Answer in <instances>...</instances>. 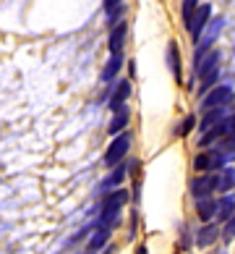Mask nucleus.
Wrapping results in <instances>:
<instances>
[{
  "label": "nucleus",
  "instance_id": "nucleus-1",
  "mask_svg": "<svg viewBox=\"0 0 235 254\" xmlns=\"http://www.w3.org/2000/svg\"><path fill=\"white\" fill-rule=\"evenodd\" d=\"M222 26H225V18L220 16V18H212L209 24H206V29H204V34H201V40L196 42V53H193V63H199L206 53H209V48H212V42L220 37V32H222Z\"/></svg>",
  "mask_w": 235,
  "mask_h": 254
},
{
  "label": "nucleus",
  "instance_id": "nucleus-2",
  "mask_svg": "<svg viewBox=\"0 0 235 254\" xmlns=\"http://www.w3.org/2000/svg\"><path fill=\"white\" fill-rule=\"evenodd\" d=\"M225 163H228V155L220 152V149H212V152H201V155H196L193 168H196L199 173H212V171H222Z\"/></svg>",
  "mask_w": 235,
  "mask_h": 254
},
{
  "label": "nucleus",
  "instance_id": "nucleus-3",
  "mask_svg": "<svg viewBox=\"0 0 235 254\" xmlns=\"http://www.w3.org/2000/svg\"><path fill=\"white\" fill-rule=\"evenodd\" d=\"M131 149V134H120L112 139V144L107 147V152H105V165L107 168H115L120 160L126 157V152Z\"/></svg>",
  "mask_w": 235,
  "mask_h": 254
},
{
  "label": "nucleus",
  "instance_id": "nucleus-4",
  "mask_svg": "<svg viewBox=\"0 0 235 254\" xmlns=\"http://www.w3.org/2000/svg\"><path fill=\"white\" fill-rule=\"evenodd\" d=\"M235 97V92L228 87V84H222V87H214L209 95H204V102H201V108L204 110H214V108H225V105H230Z\"/></svg>",
  "mask_w": 235,
  "mask_h": 254
},
{
  "label": "nucleus",
  "instance_id": "nucleus-5",
  "mask_svg": "<svg viewBox=\"0 0 235 254\" xmlns=\"http://www.w3.org/2000/svg\"><path fill=\"white\" fill-rule=\"evenodd\" d=\"M214 189H217V176H212V173H204V176H199V178L191 181V194L196 196V202L206 199Z\"/></svg>",
  "mask_w": 235,
  "mask_h": 254
},
{
  "label": "nucleus",
  "instance_id": "nucleus-6",
  "mask_svg": "<svg viewBox=\"0 0 235 254\" xmlns=\"http://www.w3.org/2000/svg\"><path fill=\"white\" fill-rule=\"evenodd\" d=\"M209 16H212V5H199V11H196V16H193V24H191V29H188L196 42H199V37L204 34L206 24H209Z\"/></svg>",
  "mask_w": 235,
  "mask_h": 254
},
{
  "label": "nucleus",
  "instance_id": "nucleus-7",
  "mask_svg": "<svg viewBox=\"0 0 235 254\" xmlns=\"http://www.w3.org/2000/svg\"><path fill=\"white\" fill-rule=\"evenodd\" d=\"M128 202V191L126 189H115L105 196V202H102V215L107 212H120V207Z\"/></svg>",
  "mask_w": 235,
  "mask_h": 254
},
{
  "label": "nucleus",
  "instance_id": "nucleus-8",
  "mask_svg": "<svg viewBox=\"0 0 235 254\" xmlns=\"http://www.w3.org/2000/svg\"><path fill=\"white\" fill-rule=\"evenodd\" d=\"M230 118V113L225 110V108H214V110H206V116L201 118V124H199V131H212L214 126H220L222 121H228Z\"/></svg>",
  "mask_w": 235,
  "mask_h": 254
},
{
  "label": "nucleus",
  "instance_id": "nucleus-9",
  "mask_svg": "<svg viewBox=\"0 0 235 254\" xmlns=\"http://www.w3.org/2000/svg\"><path fill=\"white\" fill-rule=\"evenodd\" d=\"M126 32H128V26L123 21H118L115 26H112V32H110V42H107V48L112 55H120V50H123V42H126Z\"/></svg>",
  "mask_w": 235,
  "mask_h": 254
},
{
  "label": "nucleus",
  "instance_id": "nucleus-10",
  "mask_svg": "<svg viewBox=\"0 0 235 254\" xmlns=\"http://www.w3.org/2000/svg\"><path fill=\"white\" fill-rule=\"evenodd\" d=\"M193 65H196V76L204 79L206 73H212V71L220 65V53H217V50H209V53H206L199 63H193Z\"/></svg>",
  "mask_w": 235,
  "mask_h": 254
},
{
  "label": "nucleus",
  "instance_id": "nucleus-11",
  "mask_svg": "<svg viewBox=\"0 0 235 254\" xmlns=\"http://www.w3.org/2000/svg\"><path fill=\"white\" fill-rule=\"evenodd\" d=\"M128 121H131V113L123 108V110H118L115 116H112L110 121V134L112 136H120V134H126V126H128Z\"/></svg>",
  "mask_w": 235,
  "mask_h": 254
},
{
  "label": "nucleus",
  "instance_id": "nucleus-12",
  "mask_svg": "<svg viewBox=\"0 0 235 254\" xmlns=\"http://www.w3.org/2000/svg\"><path fill=\"white\" fill-rule=\"evenodd\" d=\"M128 95H131V84H128V81H120L118 89H115V95L110 97V108L115 110V113L123 110V102L128 100Z\"/></svg>",
  "mask_w": 235,
  "mask_h": 254
},
{
  "label": "nucleus",
  "instance_id": "nucleus-13",
  "mask_svg": "<svg viewBox=\"0 0 235 254\" xmlns=\"http://www.w3.org/2000/svg\"><path fill=\"white\" fill-rule=\"evenodd\" d=\"M220 236V225H204V228H199V233H196V244L199 247H209V244H214V239Z\"/></svg>",
  "mask_w": 235,
  "mask_h": 254
},
{
  "label": "nucleus",
  "instance_id": "nucleus-14",
  "mask_svg": "<svg viewBox=\"0 0 235 254\" xmlns=\"http://www.w3.org/2000/svg\"><path fill=\"white\" fill-rule=\"evenodd\" d=\"M196 215H199L201 220H212L214 215H217V202H214L212 196L199 199V202H196Z\"/></svg>",
  "mask_w": 235,
  "mask_h": 254
},
{
  "label": "nucleus",
  "instance_id": "nucleus-15",
  "mask_svg": "<svg viewBox=\"0 0 235 254\" xmlns=\"http://www.w3.org/2000/svg\"><path fill=\"white\" fill-rule=\"evenodd\" d=\"M233 215H235V199H233V196H222V199L217 202V218H220V223H228Z\"/></svg>",
  "mask_w": 235,
  "mask_h": 254
},
{
  "label": "nucleus",
  "instance_id": "nucleus-16",
  "mask_svg": "<svg viewBox=\"0 0 235 254\" xmlns=\"http://www.w3.org/2000/svg\"><path fill=\"white\" fill-rule=\"evenodd\" d=\"M107 241H110V231L107 228H97V231H94V236L89 239V254H97Z\"/></svg>",
  "mask_w": 235,
  "mask_h": 254
},
{
  "label": "nucleus",
  "instance_id": "nucleus-17",
  "mask_svg": "<svg viewBox=\"0 0 235 254\" xmlns=\"http://www.w3.org/2000/svg\"><path fill=\"white\" fill-rule=\"evenodd\" d=\"M120 65H123V55H110L105 71H102V79H105V81H112V79H115V73L120 71Z\"/></svg>",
  "mask_w": 235,
  "mask_h": 254
},
{
  "label": "nucleus",
  "instance_id": "nucleus-18",
  "mask_svg": "<svg viewBox=\"0 0 235 254\" xmlns=\"http://www.w3.org/2000/svg\"><path fill=\"white\" fill-rule=\"evenodd\" d=\"M167 63H170V71L175 79H181V58H178V45L170 42L167 45Z\"/></svg>",
  "mask_w": 235,
  "mask_h": 254
},
{
  "label": "nucleus",
  "instance_id": "nucleus-19",
  "mask_svg": "<svg viewBox=\"0 0 235 254\" xmlns=\"http://www.w3.org/2000/svg\"><path fill=\"white\" fill-rule=\"evenodd\" d=\"M235 184V171L233 168H222V173L217 176V189L220 191H230Z\"/></svg>",
  "mask_w": 235,
  "mask_h": 254
},
{
  "label": "nucleus",
  "instance_id": "nucleus-20",
  "mask_svg": "<svg viewBox=\"0 0 235 254\" xmlns=\"http://www.w3.org/2000/svg\"><path fill=\"white\" fill-rule=\"evenodd\" d=\"M196 11H199V0H183V24L188 29H191V24H193Z\"/></svg>",
  "mask_w": 235,
  "mask_h": 254
},
{
  "label": "nucleus",
  "instance_id": "nucleus-21",
  "mask_svg": "<svg viewBox=\"0 0 235 254\" xmlns=\"http://www.w3.org/2000/svg\"><path fill=\"white\" fill-rule=\"evenodd\" d=\"M120 3H123V0H105V13H107V18L112 24H115V18L123 13V5Z\"/></svg>",
  "mask_w": 235,
  "mask_h": 254
},
{
  "label": "nucleus",
  "instance_id": "nucleus-22",
  "mask_svg": "<svg viewBox=\"0 0 235 254\" xmlns=\"http://www.w3.org/2000/svg\"><path fill=\"white\" fill-rule=\"evenodd\" d=\"M123 176H126V168H115V173L107 176L105 181H102V189H105V191H107V189H115V186L123 181Z\"/></svg>",
  "mask_w": 235,
  "mask_h": 254
},
{
  "label": "nucleus",
  "instance_id": "nucleus-23",
  "mask_svg": "<svg viewBox=\"0 0 235 254\" xmlns=\"http://www.w3.org/2000/svg\"><path fill=\"white\" fill-rule=\"evenodd\" d=\"M225 142H230V144H235V113L228 118V136H225Z\"/></svg>",
  "mask_w": 235,
  "mask_h": 254
},
{
  "label": "nucleus",
  "instance_id": "nucleus-24",
  "mask_svg": "<svg viewBox=\"0 0 235 254\" xmlns=\"http://www.w3.org/2000/svg\"><path fill=\"white\" fill-rule=\"evenodd\" d=\"M225 239H235V215L225 223Z\"/></svg>",
  "mask_w": 235,
  "mask_h": 254
},
{
  "label": "nucleus",
  "instance_id": "nucleus-25",
  "mask_svg": "<svg viewBox=\"0 0 235 254\" xmlns=\"http://www.w3.org/2000/svg\"><path fill=\"white\" fill-rule=\"evenodd\" d=\"M193 124H196V121H193V116H188V118L183 121V126H181V131H178V134H188V131L193 128Z\"/></svg>",
  "mask_w": 235,
  "mask_h": 254
},
{
  "label": "nucleus",
  "instance_id": "nucleus-26",
  "mask_svg": "<svg viewBox=\"0 0 235 254\" xmlns=\"http://www.w3.org/2000/svg\"><path fill=\"white\" fill-rule=\"evenodd\" d=\"M139 254H146V249H144V247H141V249H139Z\"/></svg>",
  "mask_w": 235,
  "mask_h": 254
}]
</instances>
